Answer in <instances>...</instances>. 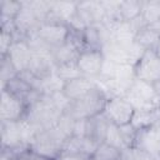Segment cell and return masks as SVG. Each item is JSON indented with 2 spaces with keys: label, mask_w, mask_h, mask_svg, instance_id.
<instances>
[{
  "label": "cell",
  "mask_w": 160,
  "mask_h": 160,
  "mask_svg": "<svg viewBox=\"0 0 160 160\" xmlns=\"http://www.w3.org/2000/svg\"><path fill=\"white\" fill-rule=\"evenodd\" d=\"M159 40H160V36L150 26L141 28L134 38V41L138 45H140L144 50H155Z\"/></svg>",
  "instance_id": "e0dca14e"
},
{
  "label": "cell",
  "mask_w": 160,
  "mask_h": 160,
  "mask_svg": "<svg viewBox=\"0 0 160 160\" xmlns=\"http://www.w3.org/2000/svg\"><path fill=\"white\" fill-rule=\"evenodd\" d=\"M116 66H118V64H115V62H112V61L105 59L99 78H101V79H112V78L115 76Z\"/></svg>",
  "instance_id": "f546056e"
},
{
  "label": "cell",
  "mask_w": 160,
  "mask_h": 160,
  "mask_svg": "<svg viewBox=\"0 0 160 160\" xmlns=\"http://www.w3.org/2000/svg\"><path fill=\"white\" fill-rule=\"evenodd\" d=\"M65 85V81L60 79V76L56 74V71L51 72L50 75H48L46 78L42 79V94H54L58 91H62Z\"/></svg>",
  "instance_id": "7402d4cb"
},
{
  "label": "cell",
  "mask_w": 160,
  "mask_h": 160,
  "mask_svg": "<svg viewBox=\"0 0 160 160\" xmlns=\"http://www.w3.org/2000/svg\"><path fill=\"white\" fill-rule=\"evenodd\" d=\"M19 75V72L16 71L15 66L12 65V62L10 61V59L8 56L1 58V66H0V81H1V89L5 88V85L8 84V81H10L11 79L16 78Z\"/></svg>",
  "instance_id": "cb8c5ba5"
},
{
  "label": "cell",
  "mask_w": 160,
  "mask_h": 160,
  "mask_svg": "<svg viewBox=\"0 0 160 160\" xmlns=\"http://www.w3.org/2000/svg\"><path fill=\"white\" fill-rule=\"evenodd\" d=\"M155 52H156V55L160 58V40H159V42H158V45H156V48H155Z\"/></svg>",
  "instance_id": "d590c367"
},
{
  "label": "cell",
  "mask_w": 160,
  "mask_h": 160,
  "mask_svg": "<svg viewBox=\"0 0 160 160\" xmlns=\"http://www.w3.org/2000/svg\"><path fill=\"white\" fill-rule=\"evenodd\" d=\"M126 48L128 45H121L114 40H110L101 48V51L106 60H110L115 64H128Z\"/></svg>",
  "instance_id": "5bb4252c"
},
{
  "label": "cell",
  "mask_w": 160,
  "mask_h": 160,
  "mask_svg": "<svg viewBox=\"0 0 160 160\" xmlns=\"http://www.w3.org/2000/svg\"><path fill=\"white\" fill-rule=\"evenodd\" d=\"M156 112L158 110H152V109H135L130 124L136 130L154 126L156 122Z\"/></svg>",
  "instance_id": "9a60e30c"
},
{
  "label": "cell",
  "mask_w": 160,
  "mask_h": 160,
  "mask_svg": "<svg viewBox=\"0 0 160 160\" xmlns=\"http://www.w3.org/2000/svg\"><path fill=\"white\" fill-rule=\"evenodd\" d=\"M119 160H135L134 148H125V149H122Z\"/></svg>",
  "instance_id": "1f68e13d"
},
{
  "label": "cell",
  "mask_w": 160,
  "mask_h": 160,
  "mask_svg": "<svg viewBox=\"0 0 160 160\" xmlns=\"http://www.w3.org/2000/svg\"><path fill=\"white\" fill-rule=\"evenodd\" d=\"M15 32L10 30L1 29V36H0V58H4L8 55L10 48L15 42Z\"/></svg>",
  "instance_id": "4316f807"
},
{
  "label": "cell",
  "mask_w": 160,
  "mask_h": 160,
  "mask_svg": "<svg viewBox=\"0 0 160 160\" xmlns=\"http://www.w3.org/2000/svg\"><path fill=\"white\" fill-rule=\"evenodd\" d=\"M78 14V1H51L50 14L45 21L62 22L69 25V22Z\"/></svg>",
  "instance_id": "4fadbf2b"
},
{
  "label": "cell",
  "mask_w": 160,
  "mask_h": 160,
  "mask_svg": "<svg viewBox=\"0 0 160 160\" xmlns=\"http://www.w3.org/2000/svg\"><path fill=\"white\" fill-rule=\"evenodd\" d=\"M72 31L69 25L62 22H54V21H44L39 25L36 30V35L52 50L58 46L65 44Z\"/></svg>",
  "instance_id": "277c9868"
},
{
  "label": "cell",
  "mask_w": 160,
  "mask_h": 160,
  "mask_svg": "<svg viewBox=\"0 0 160 160\" xmlns=\"http://www.w3.org/2000/svg\"><path fill=\"white\" fill-rule=\"evenodd\" d=\"M142 12V1L138 0H125L120 1L119 15L122 21L131 22L141 16Z\"/></svg>",
  "instance_id": "2e32d148"
},
{
  "label": "cell",
  "mask_w": 160,
  "mask_h": 160,
  "mask_svg": "<svg viewBox=\"0 0 160 160\" xmlns=\"http://www.w3.org/2000/svg\"><path fill=\"white\" fill-rule=\"evenodd\" d=\"M55 71L60 76V79L64 80L65 82L69 81V80H71V79L82 76V74L80 72V70H79V68L76 65V61L66 62V64H61V65H56Z\"/></svg>",
  "instance_id": "603a6c76"
},
{
  "label": "cell",
  "mask_w": 160,
  "mask_h": 160,
  "mask_svg": "<svg viewBox=\"0 0 160 160\" xmlns=\"http://www.w3.org/2000/svg\"><path fill=\"white\" fill-rule=\"evenodd\" d=\"M119 131H120V135H121V139H122L125 148H134L138 130L129 122V124L119 126Z\"/></svg>",
  "instance_id": "484cf974"
},
{
  "label": "cell",
  "mask_w": 160,
  "mask_h": 160,
  "mask_svg": "<svg viewBox=\"0 0 160 160\" xmlns=\"http://www.w3.org/2000/svg\"><path fill=\"white\" fill-rule=\"evenodd\" d=\"M108 96L100 88L92 89L85 96L70 102L68 109L64 111L75 120L78 119H91L100 115L104 111Z\"/></svg>",
  "instance_id": "6da1fadb"
},
{
  "label": "cell",
  "mask_w": 160,
  "mask_h": 160,
  "mask_svg": "<svg viewBox=\"0 0 160 160\" xmlns=\"http://www.w3.org/2000/svg\"><path fill=\"white\" fill-rule=\"evenodd\" d=\"M134 111L135 108L124 96H112L108 98L102 114L110 122L121 126L131 121Z\"/></svg>",
  "instance_id": "5b68a950"
},
{
  "label": "cell",
  "mask_w": 160,
  "mask_h": 160,
  "mask_svg": "<svg viewBox=\"0 0 160 160\" xmlns=\"http://www.w3.org/2000/svg\"><path fill=\"white\" fill-rule=\"evenodd\" d=\"M26 114L28 105L25 101L6 89H2L0 100V121H20Z\"/></svg>",
  "instance_id": "8992f818"
},
{
  "label": "cell",
  "mask_w": 160,
  "mask_h": 160,
  "mask_svg": "<svg viewBox=\"0 0 160 160\" xmlns=\"http://www.w3.org/2000/svg\"><path fill=\"white\" fill-rule=\"evenodd\" d=\"M134 148L146 151L154 158H160V128L154 125L146 129L138 130Z\"/></svg>",
  "instance_id": "9c48e42d"
},
{
  "label": "cell",
  "mask_w": 160,
  "mask_h": 160,
  "mask_svg": "<svg viewBox=\"0 0 160 160\" xmlns=\"http://www.w3.org/2000/svg\"><path fill=\"white\" fill-rule=\"evenodd\" d=\"M81 39H82V42H84V48L96 49V50H101V48H102V41H101V38H100L98 24L88 26L81 32Z\"/></svg>",
  "instance_id": "ffe728a7"
},
{
  "label": "cell",
  "mask_w": 160,
  "mask_h": 160,
  "mask_svg": "<svg viewBox=\"0 0 160 160\" xmlns=\"http://www.w3.org/2000/svg\"><path fill=\"white\" fill-rule=\"evenodd\" d=\"M134 69L136 79L154 84L160 79V58L155 50H145L140 60L134 65Z\"/></svg>",
  "instance_id": "52a82bcc"
},
{
  "label": "cell",
  "mask_w": 160,
  "mask_h": 160,
  "mask_svg": "<svg viewBox=\"0 0 160 160\" xmlns=\"http://www.w3.org/2000/svg\"><path fill=\"white\" fill-rule=\"evenodd\" d=\"M55 160H90L89 156L76 152H60Z\"/></svg>",
  "instance_id": "4dcf8cb0"
},
{
  "label": "cell",
  "mask_w": 160,
  "mask_h": 160,
  "mask_svg": "<svg viewBox=\"0 0 160 160\" xmlns=\"http://www.w3.org/2000/svg\"><path fill=\"white\" fill-rule=\"evenodd\" d=\"M109 124H110V121L102 112L95 118H91L90 119V136L94 138L100 144L104 142Z\"/></svg>",
  "instance_id": "ac0fdd59"
},
{
  "label": "cell",
  "mask_w": 160,
  "mask_h": 160,
  "mask_svg": "<svg viewBox=\"0 0 160 160\" xmlns=\"http://www.w3.org/2000/svg\"><path fill=\"white\" fill-rule=\"evenodd\" d=\"M71 136L85 138L90 136V119H78L74 124V130Z\"/></svg>",
  "instance_id": "f1b7e54d"
},
{
  "label": "cell",
  "mask_w": 160,
  "mask_h": 160,
  "mask_svg": "<svg viewBox=\"0 0 160 160\" xmlns=\"http://www.w3.org/2000/svg\"><path fill=\"white\" fill-rule=\"evenodd\" d=\"M135 109H160V95L156 94L152 84L135 79L124 96Z\"/></svg>",
  "instance_id": "3957f363"
},
{
  "label": "cell",
  "mask_w": 160,
  "mask_h": 160,
  "mask_svg": "<svg viewBox=\"0 0 160 160\" xmlns=\"http://www.w3.org/2000/svg\"><path fill=\"white\" fill-rule=\"evenodd\" d=\"M159 160H160V158H159Z\"/></svg>",
  "instance_id": "74e56055"
},
{
  "label": "cell",
  "mask_w": 160,
  "mask_h": 160,
  "mask_svg": "<svg viewBox=\"0 0 160 160\" xmlns=\"http://www.w3.org/2000/svg\"><path fill=\"white\" fill-rule=\"evenodd\" d=\"M152 86H154V89H155L156 94H158V95H160V79H159V80H156V81L152 84Z\"/></svg>",
  "instance_id": "e575fe53"
},
{
  "label": "cell",
  "mask_w": 160,
  "mask_h": 160,
  "mask_svg": "<svg viewBox=\"0 0 160 160\" xmlns=\"http://www.w3.org/2000/svg\"><path fill=\"white\" fill-rule=\"evenodd\" d=\"M66 139L68 138L56 126L45 129L38 132L35 139L29 145V150L55 160L61 152L62 145Z\"/></svg>",
  "instance_id": "7a4b0ae2"
},
{
  "label": "cell",
  "mask_w": 160,
  "mask_h": 160,
  "mask_svg": "<svg viewBox=\"0 0 160 160\" xmlns=\"http://www.w3.org/2000/svg\"><path fill=\"white\" fill-rule=\"evenodd\" d=\"M98 88L96 81L94 78H88V76H79L75 79H71L65 82L62 92L71 100H78L86 94H89L92 89Z\"/></svg>",
  "instance_id": "7c38bea8"
},
{
  "label": "cell",
  "mask_w": 160,
  "mask_h": 160,
  "mask_svg": "<svg viewBox=\"0 0 160 160\" xmlns=\"http://www.w3.org/2000/svg\"><path fill=\"white\" fill-rule=\"evenodd\" d=\"M104 60L105 58L101 50L84 48L76 59V65L82 76L98 78L100 75Z\"/></svg>",
  "instance_id": "ba28073f"
},
{
  "label": "cell",
  "mask_w": 160,
  "mask_h": 160,
  "mask_svg": "<svg viewBox=\"0 0 160 160\" xmlns=\"http://www.w3.org/2000/svg\"><path fill=\"white\" fill-rule=\"evenodd\" d=\"M6 56L10 59V61L15 66L16 71L20 74L29 69L32 51L25 39H18L10 48Z\"/></svg>",
  "instance_id": "30bf717a"
},
{
  "label": "cell",
  "mask_w": 160,
  "mask_h": 160,
  "mask_svg": "<svg viewBox=\"0 0 160 160\" xmlns=\"http://www.w3.org/2000/svg\"><path fill=\"white\" fill-rule=\"evenodd\" d=\"M141 18L146 25H151L160 20V0L142 1Z\"/></svg>",
  "instance_id": "44dd1931"
},
{
  "label": "cell",
  "mask_w": 160,
  "mask_h": 160,
  "mask_svg": "<svg viewBox=\"0 0 160 160\" xmlns=\"http://www.w3.org/2000/svg\"><path fill=\"white\" fill-rule=\"evenodd\" d=\"M148 26H150L159 36H160V20H158V21H155L154 24H151V25H148Z\"/></svg>",
  "instance_id": "836d02e7"
},
{
  "label": "cell",
  "mask_w": 160,
  "mask_h": 160,
  "mask_svg": "<svg viewBox=\"0 0 160 160\" xmlns=\"http://www.w3.org/2000/svg\"><path fill=\"white\" fill-rule=\"evenodd\" d=\"M22 9V1L15 0H1L0 10H1V24L10 22L16 19L19 12Z\"/></svg>",
  "instance_id": "d6986e66"
},
{
  "label": "cell",
  "mask_w": 160,
  "mask_h": 160,
  "mask_svg": "<svg viewBox=\"0 0 160 160\" xmlns=\"http://www.w3.org/2000/svg\"><path fill=\"white\" fill-rule=\"evenodd\" d=\"M104 142L110 145V146H114L119 150H122L125 149V145L122 142V139H121V135H120V131H119V126L110 122L109 126H108V130H106V134H105V139H104Z\"/></svg>",
  "instance_id": "d4e9b609"
},
{
  "label": "cell",
  "mask_w": 160,
  "mask_h": 160,
  "mask_svg": "<svg viewBox=\"0 0 160 160\" xmlns=\"http://www.w3.org/2000/svg\"><path fill=\"white\" fill-rule=\"evenodd\" d=\"M1 148L9 149H29L22 142L19 121H0Z\"/></svg>",
  "instance_id": "8fae6325"
},
{
  "label": "cell",
  "mask_w": 160,
  "mask_h": 160,
  "mask_svg": "<svg viewBox=\"0 0 160 160\" xmlns=\"http://www.w3.org/2000/svg\"><path fill=\"white\" fill-rule=\"evenodd\" d=\"M26 160H52L50 158H46V156H42L40 154H36L31 150H28L26 152Z\"/></svg>",
  "instance_id": "d6a6232c"
},
{
  "label": "cell",
  "mask_w": 160,
  "mask_h": 160,
  "mask_svg": "<svg viewBox=\"0 0 160 160\" xmlns=\"http://www.w3.org/2000/svg\"><path fill=\"white\" fill-rule=\"evenodd\" d=\"M26 152H28V151H26ZM26 152H24L22 155H20V156H19L16 160H26Z\"/></svg>",
  "instance_id": "8d00e7d4"
},
{
  "label": "cell",
  "mask_w": 160,
  "mask_h": 160,
  "mask_svg": "<svg viewBox=\"0 0 160 160\" xmlns=\"http://www.w3.org/2000/svg\"><path fill=\"white\" fill-rule=\"evenodd\" d=\"M74 124H75V119L71 118L69 114L66 112H62L56 122V128L66 136H71L72 135V130H74Z\"/></svg>",
  "instance_id": "83f0119b"
}]
</instances>
